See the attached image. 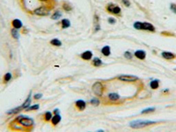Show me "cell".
<instances>
[{
  "mask_svg": "<svg viewBox=\"0 0 176 132\" xmlns=\"http://www.w3.org/2000/svg\"><path fill=\"white\" fill-rule=\"evenodd\" d=\"M14 122L16 123H18L19 125H21L22 127L24 128H30L34 125V120L27 116H18L17 118L15 119Z\"/></svg>",
  "mask_w": 176,
  "mask_h": 132,
  "instance_id": "obj_1",
  "label": "cell"
},
{
  "mask_svg": "<svg viewBox=\"0 0 176 132\" xmlns=\"http://www.w3.org/2000/svg\"><path fill=\"white\" fill-rule=\"evenodd\" d=\"M156 122L154 121H146V120H136V121H133L129 123V126L133 129H141V128H144L145 126L151 125V124L155 123Z\"/></svg>",
  "mask_w": 176,
  "mask_h": 132,
  "instance_id": "obj_2",
  "label": "cell"
},
{
  "mask_svg": "<svg viewBox=\"0 0 176 132\" xmlns=\"http://www.w3.org/2000/svg\"><path fill=\"white\" fill-rule=\"evenodd\" d=\"M104 87L101 82H95L92 85V92H94L96 96H102Z\"/></svg>",
  "mask_w": 176,
  "mask_h": 132,
  "instance_id": "obj_3",
  "label": "cell"
},
{
  "mask_svg": "<svg viewBox=\"0 0 176 132\" xmlns=\"http://www.w3.org/2000/svg\"><path fill=\"white\" fill-rule=\"evenodd\" d=\"M107 10L110 13L115 14V15L116 14H120V12H121V8L118 5H114V4H108L107 5Z\"/></svg>",
  "mask_w": 176,
  "mask_h": 132,
  "instance_id": "obj_4",
  "label": "cell"
},
{
  "mask_svg": "<svg viewBox=\"0 0 176 132\" xmlns=\"http://www.w3.org/2000/svg\"><path fill=\"white\" fill-rule=\"evenodd\" d=\"M49 12V10L46 6H41L36 8L34 11V13L38 16H47Z\"/></svg>",
  "mask_w": 176,
  "mask_h": 132,
  "instance_id": "obj_5",
  "label": "cell"
},
{
  "mask_svg": "<svg viewBox=\"0 0 176 132\" xmlns=\"http://www.w3.org/2000/svg\"><path fill=\"white\" fill-rule=\"evenodd\" d=\"M118 79L122 81H124V82H134V81L138 80V78L133 75H122L118 78Z\"/></svg>",
  "mask_w": 176,
  "mask_h": 132,
  "instance_id": "obj_6",
  "label": "cell"
},
{
  "mask_svg": "<svg viewBox=\"0 0 176 132\" xmlns=\"http://www.w3.org/2000/svg\"><path fill=\"white\" fill-rule=\"evenodd\" d=\"M142 30L150 31V32H154V31H155V27H154V26H153L152 24L148 23V22H143Z\"/></svg>",
  "mask_w": 176,
  "mask_h": 132,
  "instance_id": "obj_7",
  "label": "cell"
},
{
  "mask_svg": "<svg viewBox=\"0 0 176 132\" xmlns=\"http://www.w3.org/2000/svg\"><path fill=\"white\" fill-rule=\"evenodd\" d=\"M92 57V51H85L83 52L82 54H81V58L83 59V60H86V61H89L91 60Z\"/></svg>",
  "mask_w": 176,
  "mask_h": 132,
  "instance_id": "obj_8",
  "label": "cell"
},
{
  "mask_svg": "<svg viewBox=\"0 0 176 132\" xmlns=\"http://www.w3.org/2000/svg\"><path fill=\"white\" fill-rule=\"evenodd\" d=\"M12 26L13 27V28H16V29H19L22 27L23 24H22L21 20H18V18H15L12 21Z\"/></svg>",
  "mask_w": 176,
  "mask_h": 132,
  "instance_id": "obj_9",
  "label": "cell"
},
{
  "mask_svg": "<svg viewBox=\"0 0 176 132\" xmlns=\"http://www.w3.org/2000/svg\"><path fill=\"white\" fill-rule=\"evenodd\" d=\"M135 55H136V58L140 59V60H144V59H145L146 53L144 50H138V51L135 52Z\"/></svg>",
  "mask_w": 176,
  "mask_h": 132,
  "instance_id": "obj_10",
  "label": "cell"
},
{
  "mask_svg": "<svg viewBox=\"0 0 176 132\" xmlns=\"http://www.w3.org/2000/svg\"><path fill=\"white\" fill-rule=\"evenodd\" d=\"M76 107H77V109H79L80 111H83L86 108V102L82 100H79L76 101Z\"/></svg>",
  "mask_w": 176,
  "mask_h": 132,
  "instance_id": "obj_11",
  "label": "cell"
},
{
  "mask_svg": "<svg viewBox=\"0 0 176 132\" xmlns=\"http://www.w3.org/2000/svg\"><path fill=\"white\" fill-rule=\"evenodd\" d=\"M30 103H31V92H30V93H29L27 99L25 100V102L23 103V105L21 106L22 109H27V107H30Z\"/></svg>",
  "mask_w": 176,
  "mask_h": 132,
  "instance_id": "obj_12",
  "label": "cell"
},
{
  "mask_svg": "<svg viewBox=\"0 0 176 132\" xmlns=\"http://www.w3.org/2000/svg\"><path fill=\"white\" fill-rule=\"evenodd\" d=\"M60 121H61V116L59 114H55V116L52 117V119H51V122H52L53 125L58 124L59 122H60Z\"/></svg>",
  "mask_w": 176,
  "mask_h": 132,
  "instance_id": "obj_13",
  "label": "cell"
},
{
  "mask_svg": "<svg viewBox=\"0 0 176 132\" xmlns=\"http://www.w3.org/2000/svg\"><path fill=\"white\" fill-rule=\"evenodd\" d=\"M162 56L164 57L165 59H167V60H171V59H173L174 58V55L171 52H163L162 53Z\"/></svg>",
  "mask_w": 176,
  "mask_h": 132,
  "instance_id": "obj_14",
  "label": "cell"
},
{
  "mask_svg": "<svg viewBox=\"0 0 176 132\" xmlns=\"http://www.w3.org/2000/svg\"><path fill=\"white\" fill-rule=\"evenodd\" d=\"M101 53L105 55V56H108L109 55L111 54V49L109 46H105L101 49Z\"/></svg>",
  "mask_w": 176,
  "mask_h": 132,
  "instance_id": "obj_15",
  "label": "cell"
},
{
  "mask_svg": "<svg viewBox=\"0 0 176 132\" xmlns=\"http://www.w3.org/2000/svg\"><path fill=\"white\" fill-rule=\"evenodd\" d=\"M61 25H62L63 28H68V27H70V22L69 20H67V18H64V20L61 21Z\"/></svg>",
  "mask_w": 176,
  "mask_h": 132,
  "instance_id": "obj_16",
  "label": "cell"
},
{
  "mask_svg": "<svg viewBox=\"0 0 176 132\" xmlns=\"http://www.w3.org/2000/svg\"><path fill=\"white\" fill-rule=\"evenodd\" d=\"M108 98H109V100H112V101H115V100L120 99V96H119V94L114 93V92H112V93H109Z\"/></svg>",
  "mask_w": 176,
  "mask_h": 132,
  "instance_id": "obj_17",
  "label": "cell"
},
{
  "mask_svg": "<svg viewBox=\"0 0 176 132\" xmlns=\"http://www.w3.org/2000/svg\"><path fill=\"white\" fill-rule=\"evenodd\" d=\"M11 33H12V36L13 37L14 39H16V40H18V39L19 38V33L18 32V29L12 28V30H11Z\"/></svg>",
  "mask_w": 176,
  "mask_h": 132,
  "instance_id": "obj_18",
  "label": "cell"
},
{
  "mask_svg": "<svg viewBox=\"0 0 176 132\" xmlns=\"http://www.w3.org/2000/svg\"><path fill=\"white\" fill-rule=\"evenodd\" d=\"M12 78V73H10V72H7V73H5V76H4V83H8L9 81H11Z\"/></svg>",
  "mask_w": 176,
  "mask_h": 132,
  "instance_id": "obj_19",
  "label": "cell"
},
{
  "mask_svg": "<svg viewBox=\"0 0 176 132\" xmlns=\"http://www.w3.org/2000/svg\"><path fill=\"white\" fill-rule=\"evenodd\" d=\"M22 109L21 107H16V108H13V109H11L10 111H8V112L6 113L7 115H15L17 114V113L19 112L20 110Z\"/></svg>",
  "mask_w": 176,
  "mask_h": 132,
  "instance_id": "obj_20",
  "label": "cell"
},
{
  "mask_svg": "<svg viewBox=\"0 0 176 132\" xmlns=\"http://www.w3.org/2000/svg\"><path fill=\"white\" fill-rule=\"evenodd\" d=\"M61 17H62V12H60V11H55V12L53 13V15L51 16V18H53V20H58V18H60Z\"/></svg>",
  "mask_w": 176,
  "mask_h": 132,
  "instance_id": "obj_21",
  "label": "cell"
},
{
  "mask_svg": "<svg viewBox=\"0 0 176 132\" xmlns=\"http://www.w3.org/2000/svg\"><path fill=\"white\" fill-rule=\"evenodd\" d=\"M92 64H93L94 66H96V67H99V66H101V64H102V62H101V60L100 58L95 57V58H93V60H92Z\"/></svg>",
  "mask_w": 176,
  "mask_h": 132,
  "instance_id": "obj_22",
  "label": "cell"
},
{
  "mask_svg": "<svg viewBox=\"0 0 176 132\" xmlns=\"http://www.w3.org/2000/svg\"><path fill=\"white\" fill-rule=\"evenodd\" d=\"M50 43L54 46H56V47L62 46V42H61V41L58 40V39H53V40H51Z\"/></svg>",
  "mask_w": 176,
  "mask_h": 132,
  "instance_id": "obj_23",
  "label": "cell"
},
{
  "mask_svg": "<svg viewBox=\"0 0 176 132\" xmlns=\"http://www.w3.org/2000/svg\"><path fill=\"white\" fill-rule=\"evenodd\" d=\"M94 27H95V31L100 30V24H99V18L97 15L94 16Z\"/></svg>",
  "mask_w": 176,
  "mask_h": 132,
  "instance_id": "obj_24",
  "label": "cell"
},
{
  "mask_svg": "<svg viewBox=\"0 0 176 132\" xmlns=\"http://www.w3.org/2000/svg\"><path fill=\"white\" fill-rule=\"evenodd\" d=\"M159 84L158 80H152L151 83H150V86H151V89H157L159 87Z\"/></svg>",
  "mask_w": 176,
  "mask_h": 132,
  "instance_id": "obj_25",
  "label": "cell"
},
{
  "mask_svg": "<svg viewBox=\"0 0 176 132\" xmlns=\"http://www.w3.org/2000/svg\"><path fill=\"white\" fill-rule=\"evenodd\" d=\"M63 8H64V10H65V12H70L72 10V7L70 6L69 4H65V3L63 5Z\"/></svg>",
  "mask_w": 176,
  "mask_h": 132,
  "instance_id": "obj_26",
  "label": "cell"
},
{
  "mask_svg": "<svg viewBox=\"0 0 176 132\" xmlns=\"http://www.w3.org/2000/svg\"><path fill=\"white\" fill-rule=\"evenodd\" d=\"M142 26H143V23L142 22H135L134 23V27L136 29H138V30H142Z\"/></svg>",
  "mask_w": 176,
  "mask_h": 132,
  "instance_id": "obj_27",
  "label": "cell"
},
{
  "mask_svg": "<svg viewBox=\"0 0 176 132\" xmlns=\"http://www.w3.org/2000/svg\"><path fill=\"white\" fill-rule=\"evenodd\" d=\"M44 117H45V120L47 121V122H49V121H50L51 119H52L53 116H52V114H51V112H46Z\"/></svg>",
  "mask_w": 176,
  "mask_h": 132,
  "instance_id": "obj_28",
  "label": "cell"
},
{
  "mask_svg": "<svg viewBox=\"0 0 176 132\" xmlns=\"http://www.w3.org/2000/svg\"><path fill=\"white\" fill-rule=\"evenodd\" d=\"M39 107H40V106L37 104V105H34V106H31V107H27V111H31V110H37V109H39Z\"/></svg>",
  "mask_w": 176,
  "mask_h": 132,
  "instance_id": "obj_29",
  "label": "cell"
},
{
  "mask_svg": "<svg viewBox=\"0 0 176 132\" xmlns=\"http://www.w3.org/2000/svg\"><path fill=\"white\" fill-rule=\"evenodd\" d=\"M154 110H155L154 107H149V108H146V109H144V110H143L142 112H141V114H147V113H150V112H153Z\"/></svg>",
  "mask_w": 176,
  "mask_h": 132,
  "instance_id": "obj_30",
  "label": "cell"
},
{
  "mask_svg": "<svg viewBox=\"0 0 176 132\" xmlns=\"http://www.w3.org/2000/svg\"><path fill=\"white\" fill-rule=\"evenodd\" d=\"M91 104L92 105H95V106H98L100 104V100L98 99H96V98H93V99L91 100Z\"/></svg>",
  "mask_w": 176,
  "mask_h": 132,
  "instance_id": "obj_31",
  "label": "cell"
},
{
  "mask_svg": "<svg viewBox=\"0 0 176 132\" xmlns=\"http://www.w3.org/2000/svg\"><path fill=\"white\" fill-rule=\"evenodd\" d=\"M124 56L127 59H129V60L132 59V55H131V53L129 51H126L125 53H124Z\"/></svg>",
  "mask_w": 176,
  "mask_h": 132,
  "instance_id": "obj_32",
  "label": "cell"
},
{
  "mask_svg": "<svg viewBox=\"0 0 176 132\" xmlns=\"http://www.w3.org/2000/svg\"><path fill=\"white\" fill-rule=\"evenodd\" d=\"M170 9H171L172 12H173L174 13H176V5L175 4H171V5H170Z\"/></svg>",
  "mask_w": 176,
  "mask_h": 132,
  "instance_id": "obj_33",
  "label": "cell"
},
{
  "mask_svg": "<svg viewBox=\"0 0 176 132\" xmlns=\"http://www.w3.org/2000/svg\"><path fill=\"white\" fill-rule=\"evenodd\" d=\"M122 2H123V5L127 7H129V5H130V2H129V0H122Z\"/></svg>",
  "mask_w": 176,
  "mask_h": 132,
  "instance_id": "obj_34",
  "label": "cell"
},
{
  "mask_svg": "<svg viewBox=\"0 0 176 132\" xmlns=\"http://www.w3.org/2000/svg\"><path fill=\"white\" fill-rule=\"evenodd\" d=\"M107 21H108L109 24H112V25H113V24H115L116 20H115V18H109Z\"/></svg>",
  "mask_w": 176,
  "mask_h": 132,
  "instance_id": "obj_35",
  "label": "cell"
},
{
  "mask_svg": "<svg viewBox=\"0 0 176 132\" xmlns=\"http://www.w3.org/2000/svg\"><path fill=\"white\" fill-rule=\"evenodd\" d=\"M42 93L35 94V95H34V99H35V100H39V99H41V98H42Z\"/></svg>",
  "mask_w": 176,
  "mask_h": 132,
  "instance_id": "obj_36",
  "label": "cell"
},
{
  "mask_svg": "<svg viewBox=\"0 0 176 132\" xmlns=\"http://www.w3.org/2000/svg\"><path fill=\"white\" fill-rule=\"evenodd\" d=\"M55 114H59V110H58V109H55Z\"/></svg>",
  "mask_w": 176,
  "mask_h": 132,
  "instance_id": "obj_37",
  "label": "cell"
},
{
  "mask_svg": "<svg viewBox=\"0 0 176 132\" xmlns=\"http://www.w3.org/2000/svg\"><path fill=\"white\" fill-rule=\"evenodd\" d=\"M40 1H42V2H46V1H48V0H40Z\"/></svg>",
  "mask_w": 176,
  "mask_h": 132,
  "instance_id": "obj_38",
  "label": "cell"
}]
</instances>
